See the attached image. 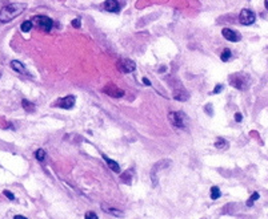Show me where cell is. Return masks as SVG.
Here are the masks:
<instances>
[{"label":"cell","mask_w":268,"mask_h":219,"mask_svg":"<svg viewBox=\"0 0 268 219\" xmlns=\"http://www.w3.org/2000/svg\"><path fill=\"white\" fill-rule=\"evenodd\" d=\"M76 102V97L75 96H67L63 98H59L55 101V104H52V106H59L63 109H71Z\"/></svg>","instance_id":"5b68a950"},{"label":"cell","mask_w":268,"mask_h":219,"mask_svg":"<svg viewBox=\"0 0 268 219\" xmlns=\"http://www.w3.org/2000/svg\"><path fill=\"white\" fill-rule=\"evenodd\" d=\"M22 106L24 108V109H25V112H28V113H32L33 110L36 109L35 105H33L32 102H29L28 100H23V101H22Z\"/></svg>","instance_id":"9a60e30c"},{"label":"cell","mask_w":268,"mask_h":219,"mask_svg":"<svg viewBox=\"0 0 268 219\" xmlns=\"http://www.w3.org/2000/svg\"><path fill=\"white\" fill-rule=\"evenodd\" d=\"M188 93H187V90H175L173 92V98L175 100H179V101H186L187 98H188Z\"/></svg>","instance_id":"4fadbf2b"},{"label":"cell","mask_w":268,"mask_h":219,"mask_svg":"<svg viewBox=\"0 0 268 219\" xmlns=\"http://www.w3.org/2000/svg\"><path fill=\"white\" fill-rule=\"evenodd\" d=\"M231 85L237 88V89H243V81L240 80L239 75H235V76L231 77Z\"/></svg>","instance_id":"5bb4252c"},{"label":"cell","mask_w":268,"mask_h":219,"mask_svg":"<svg viewBox=\"0 0 268 219\" xmlns=\"http://www.w3.org/2000/svg\"><path fill=\"white\" fill-rule=\"evenodd\" d=\"M31 21L36 28H39L40 31H43V32H49L53 27V20L51 18H48V16H44V15L32 16Z\"/></svg>","instance_id":"7a4b0ae2"},{"label":"cell","mask_w":268,"mask_h":219,"mask_svg":"<svg viewBox=\"0 0 268 219\" xmlns=\"http://www.w3.org/2000/svg\"><path fill=\"white\" fill-rule=\"evenodd\" d=\"M116 66H118V69L120 72H124V73H131L136 69L135 61H132V60H129V59L120 60V61H118V64H116Z\"/></svg>","instance_id":"8992f818"},{"label":"cell","mask_w":268,"mask_h":219,"mask_svg":"<svg viewBox=\"0 0 268 219\" xmlns=\"http://www.w3.org/2000/svg\"><path fill=\"white\" fill-rule=\"evenodd\" d=\"M102 207H103V210H104L106 213H108V214H111V215H115V217H123V213H122V211L118 210V208H115V207H109V206H107L106 203H103Z\"/></svg>","instance_id":"8fae6325"},{"label":"cell","mask_w":268,"mask_h":219,"mask_svg":"<svg viewBox=\"0 0 268 219\" xmlns=\"http://www.w3.org/2000/svg\"><path fill=\"white\" fill-rule=\"evenodd\" d=\"M71 24L73 28H80V25H82V21H80V19H73L71 21Z\"/></svg>","instance_id":"cb8c5ba5"},{"label":"cell","mask_w":268,"mask_h":219,"mask_svg":"<svg viewBox=\"0 0 268 219\" xmlns=\"http://www.w3.org/2000/svg\"><path fill=\"white\" fill-rule=\"evenodd\" d=\"M45 156H47V154H45V151L43 150V149H38V150L35 151V158H36L38 161H40V162L45 159Z\"/></svg>","instance_id":"ac0fdd59"},{"label":"cell","mask_w":268,"mask_h":219,"mask_svg":"<svg viewBox=\"0 0 268 219\" xmlns=\"http://www.w3.org/2000/svg\"><path fill=\"white\" fill-rule=\"evenodd\" d=\"M3 194H4V195H5L7 198H8L9 201H13V199H15V195H13V194H12L9 190H4V191H3Z\"/></svg>","instance_id":"603a6c76"},{"label":"cell","mask_w":268,"mask_h":219,"mask_svg":"<svg viewBox=\"0 0 268 219\" xmlns=\"http://www.w3.org/2000/svg\"><path fill=\"white\" fill-rule=\"evenodd\" d=\"M222 35L224 36V39H227L228 41H232V43H237L240 40V35L235 31L229 28H223L222 29Z\"/></svg>","instance_id":"9c48e42d"},{"label":"cell","mask_w":268,"mask_h":219,"mask_svg":"<svg viewBox=\"0 0 268 219\" xmlns=\"http://www.w3.org/2000/svg\"><path fill=\"white\" fill-rule=\"evenodd\" d=\"M0 77H2V72H0Z\"/></svg>","instance_id":"f546056e"},{"label":"cell","mask_w":268,"mask_h":219,"mask_svg":"<svg viewBox=\"0 0 268 219\" xmlns=\"http://www.w3.org/2000/svg\"><path fill=\"white\" fill-rule=\"evenodd\" d=\"M220 195H222V191H220V188L217 186H212L211 187V199L216 201L220 198Z\"/></svg>","instance_id":"2e32d148"},{"label":"cell","mask_w":268,"mask_h":219,"mask_svg":"<svg viewBox=\"0 0 268 219\" xmlns=\"http://www.w3.org/2000/svg\"><path fill=\"white\" fill-rule=\"evenodd\" d=\"M223 88H224V86L222 85V84H219V85H216V86H215V89H213V93H215V94L220 93V92H222V90H223Z\"/></svg>","instance_id":"d4e9b609"},{"label":"cell","mask_w":268,"mask_h":219,"mask_svg":"<svg viewBox=\"0 0 268 219\" xmlns=\"http://www.w3.org/2000/svg\"><path fill=\"white\" fill-rule=\"evenodd\" d=\"M33 27V24H32V21L31 20H25V21H23L22 23V25H20V29H22V32H29L31 31V28Z\"/></svg>","instance_id":"e0dca14e"},{"label":"cell","mask_w":268,"mask_h":219,"mask_svg":"<svg viewBox=\"0 0 268 219\" xmlns=\"http://www.w3.org/2000/svg\"><path fill=\"white\" fill-rule=\"evenodd\" d=\"M256 20V15L253 11H251V9H247L244 8L242 9V12H240V16H239V21L240 24L243 25H251L253 24Z\"/></svg>","instance_id":"277c9868"},{"label":"cell","mask_w":268,"mask_h":219,"mask_svg":"<svg viewBox=\"0 0 268 219\" xmlns=\"http://www.w3.org/2000/svg\"><path fill=\"white\" fill-rule=\"evenodd\" d=\"M103 159L107 162V165H108V167L111 170H113L115 173H120V167H119V163L118 162H115V161H112V159H109L107 156H103Z\"/></svg>","instance_id":"7c38bea8"},{"label":"cell","mask_w":268,"mask_h":219,"mask_svg":"<svg viewBox=\"0 0 268 219\" xmlns=\"http://www.w3.org/2000/svg\"><path fill=\"white\" fill-rule=\"evenodd\" d=\"M84 219H99V217L93 213V211H87Z\"/></svg>","instance_id":"7402d4cb"},{"label":"cell","mask_w":268,"mask_h":219,"mask_svg":"<svg viewBox=\"0 0 268 219\" xmlns=\"http://www.w3.org/2000/svg\"><path fill=\"white\" fill-rule=\"evenodd\" d=\"M231 50L228 49V48H226L223 50V53H222V56H220V59H222V61H228V60L231 59Z\"/></svg>","instance_id":"d6986e66"},{"label":"cell","mask_w":268,"mask_h":219,"mask_svg":"<svg viewBox=\"0 0 268 219\" xmlns=\"http://www.w3.org/2000/svg\"><path fill=\"white\" fill-rule=\"evenodd\" d=\"M242 120H243L242 113H240V112H236V113H235V121H236V122H240Z\"/></svg>","instance_id":"484cf974"},{"label":"cell","mask_w":268,"mask_h":219,"mask_svg":"<svg viewBox=\"0 0 268 219\" xmlns=\"http://www.w3.org/2000/svg\"><path fill=\"white\" fill-rule=\"evenodd\" d=\"M13 219H28V218L23 217V215H15V217H13Z\"/></svg>","instance_id":"83f0119b"},{"label":"cell","mask_w":268,"mask_h":219,"mask_svg":"<svg viewBox=\"0 0 268 219\" xmlns=\"http://www.w3.org/2000/svg\"><path fill=\"white\" fill-rule=\"evenodd\" d=\"M27 4L24 3H12L5 7H3L0 11V23H9L19 15H22L25 11Z\"/></svg>","instance_id":"6da1fadb"},{"label":"cell","mask_w":268,"mask_h":219,"mask_svg":"<svg viewBox=\"0 0 268 219\" xmlns=\"http://www.w3.org/2000/svg\"><path fill=\"white\" fill-rule=\"evenodd\" d=\"M168 118L171 122H172V125L176 127H186L187 121H188L186 113H183V112H171L168 114Z\"/></svg>","instance_id":"3957f363"},{"label":"cell","mask_w":268,"mask_h":219,"mask_svg":"<svg viewBox=\"0 0 268 219\" xmlns=\"http://www.w3.org/2000/svg\"><path fill=\"white\" fill-rule=\"evenodd\" d=\"M104 93H107L108 96L111 97H116V98H119V97H123L124 96V90L119 89V88H116L113 84H108L106 88H104Z\"/></svg>","instance_id":"52a82bcc"},{"label":"cell","mask_w":268,"mask_h":219,"mask_svg":"<svg viewBox=\"0 0 268 219\" xmlns=\"http://www.w3.org/2000/svg\"><path fill=\"white\" fill-rule=\"evenodd\" d=\"M142 81H143V84H144V85H147V86H151V81H149L148 79H147V77H143V79H142Z\"/></svg>","instance_id":"4316f807"},{"label":"cell","mask_w":268,"mask_h":219,"mask_svg":"<svg viewBox=\"0 0 268 219\" xmlns=\"http://www.w3.org/2000/svg\"><path fill=\"white\" fill-rule=\"evenodd\" d=\"M264 5H266V9L268 11V0H264Z\"/></svg>","instance_id":"f1b7e54d"},{"label":"cell","mask_w":268,"mask_h":219,"mask_svg":"<svg viewBox=\"0 0 268 219\" xmlns=\"http://www.w3.org/2000/svg\"><path fill=\"white\" fill-rule=\"evenodd\" d=\"M11 68L15 70V72H18V73H20V75H25V76H29V77H32V75L31 73L27 70V68L24 65H23V63H20L19 60H12L11 61Z\"/></svg>","instance_id":"ba28073f"},{"label":"cell","mask_w":268,"mask_h":219,"mask_svg":"<svg viewBox=\"0 0 268 219\" xmlns=\"http://www.w3.org/2000/svg\"><path fill=\"white\" fill-rule=\"evenodd\" d=\"M259 197H260V195H259V193H256V191H255V193H253V194H252V195H251V197H250V199L247 201V206H248V207H251V206H252V205H253V202L259 199Z\"/></svg>","instance_id":"ffe728a7"},{"label":"cell","mask_w":268,"mask_h":219,"mask_svg":"<svg viewBox=\"0 0 268 219\" xmlns=\"http://www.w3.org/2000/svg\"><path fill=\"white\" fill-rule=\"evenodd\" d=\"M227 145V141L224 140V138H217L216 140V142H215V146L216 147H219V149H223L224 146Z\"/></svg>","instance_id":"44dd1931"},{"label":"cell","mask_w":268,"mask_h":219,"mask_svg":"<svg viewBox=\"0 0 268 219\" xmlns=\"http://www.w3.org/2000/svg\"><path fill=\"white\" fill-rule=\"evenodd\" d=\"M104 8H106V11H108V12L118 13L120 11V4H119L118 0H106Z\"/></svg>","instance_id":"30bf717a"}]
</instances>
